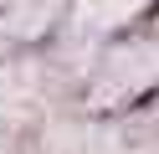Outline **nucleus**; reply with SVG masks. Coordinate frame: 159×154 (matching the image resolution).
<instances>
[{
    "mask_svg": "<svg viewBox=\"0 0 159 154\" xmlns=\"http://www.w3.org/2000/svg\"><path fill=\"white\" fill-rule=\"evenodd\" d=\"M154 82H159V41H128V46H113L103 57V67L93 77V103L113 108L118 98H134Z\"/></svg>",
    "mask_w": 159,
    "mask_h": 154,
    "instance_id": "f257e3e1",
    "label": "nucleus"
},
{
    "mask_svg": "<svg viewBox=\"0 0 159 154\" xmlns=\"http://www.w3.org/2000/svg\"><path fill=\"white\" fill-rule=\"evenodd\" d=\"M67 0H11L5 16H0V36H16V41H36L62 21Z\"/></svg>",
    "mask_w": 159,
    "mask_h": 154,
    "instance_id": "f03ea898",
    "label": "nucleus"
},
{
    "mask_svg": "<svg viewBox=\"0 0 159 154\" xmlns=\"http://www.w3.org/2000/svg\"><path fill=\"white\" fill-rule=\"evenodd\" d=\"M0 5H5V0H0Z\"/></svg>",
    "mask_w": 159,
    "mask_h": 154,
    "instance_id": "39448f33",
    "label": "nucleus"
},
{
    "mask_svg": "<svg viewBox=\"0 0 159 154\" xmlns=\"http://www.w3.org/2000/svg\"><path fill=\"white\" fill-rule=\"evenodd\" d=\"M77 5H82V26L108 31V26H118V21L139 16V10H144V0H77Z\"/></svg>",
    "mask_w": 159,
    "mask_h": 154,
    "instance_id": "7ed1b4c3",
    "label": "nucleus"
},
{
    "mask_svg": "<svg viewBox=\"0 0 159 154\" xmlns=\"http://www.w3.org/2000/svg\"><path fill=\"white\" fill-rule=\"evenodd\" d=\"M154 128H159V118H154Z\"/></svg>",
    "mask_w": 159,
    "mask_h": 154,
    "instance_id": "20e7f679",
    "label": "nucleus"
}]
</instances>
